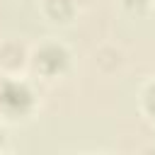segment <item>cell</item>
<instances>
[{
    "instance_id": "1",
    "label": "cell",
    "mask_w": 155,
    "mask_h": 155,
    "mask_svg": "<svg viewBox=\"0 0 155 155\" xmlns=\"http://www.w3.org/2000/svg\"><path fill=\"white\" fill-rule=\"evenodd\" d=\"M41 111V92L34 78L0 75V121L7 126H24Z\"/></svg>"
},
{
    "instance_id": "2",
    "label": "cell",
    "mask_w": 155,
    "mask_h": 155,
    "mask_svg": "<svg viewBox=\"0 0 155 155\" xmlns=\"http://www.w3.org/2000/svg\"><path fill=\"white\" fill-rule=\"evenodd\" d=\"M73 68H75V53L63 39L44 36L29 46L27 75L34 78L39 85H58L73 73Z\"/></svg>"
},
{
    "instance_id": "3",
    "label": "cell",
    "mask_w": 155,
    "mask_h": 155,
    "mask_svg": "<svg viewBox=\"0 0 155 155\" xmlns=\"http://www.w3.org/2000/svg\"><path fill=\"white\" fill-rule=\"evenodd\" d=\"M29 46L24 39H0V75H24L29 65Z\"/></svg>"
},
{
    "instance_id": "4",
    "label": "cell",
    "mask_w": 155,
    "mask_h": 155,
    "mask_svg": "<svg viewBox=\"0 0 155 155\" xmlns=\"http://www.w3.org/2000/svg\"><path fill=\"white\" fill-rule=\"evenodd\" d=\"M39 15L46 24L58 27V29H68L78 22L80 7L73 0H39Z\"/></svg>"
},
{
    "instance_id": "5",
    "label": "cell",
    "mask_w": 155,
    "mask_h": 155,
    "mask_svg": "<svg viewBox=\"0 0 155 155\" xmlns=\"http://www.w3.org/2000/svg\"><path fill=\"white\" fill-rule=\"evenodd\" d=\"M126 61H128V58H126V51H124L119 44H102V46L94 48V53H92V63H94L97 73H102L104 78L121 73L124 65H126Z\"/></svg>"
},
{
    "instance_id": "6",
    "label": "cell",
    "mask_w": 155,
    "mask_h": 155,
    "mask_svg": "<svg viewBox=\"0 0 155 155\" xmlns=\"http://www.w3.org/2000/svg\"><path fill=\"white\" fill-rule=\"evenodd\" d=\"M136 104H138V114L140 119L155 128V75L148 78L140 90H138V97H136Z\"/></svg>"
},
{
    "instance_id": "7",
    "label": "cell",
    "mask_w": 155,
    "mask_h": 155,
    "mask_svg": "<svg viewBox=\"0 0 155 155\" xmlns=\"http://www.w3.org/2000/svg\"><path fill=\"white\" fill-rule=\"evenodd\" d=\"M119 5L131 17H145L153 12V0H119Z\"/></svg>"
},
{
    "instance_id": "8",
    "label": "cell",
    "mask_w": 155,
    "mask_h": 155,
    "mask_svg": "<svg viewBox=\"0 0 155 155\" xmlns=\"http://www.w3.org/2000/svg\"><path fill=\"white\" fill-rule=\"evenodd\" d=\"M12 150V136H10V126L0 121V155Z\"/></svg>"
},
{
    "instance_id": "9",
    "label": "cell",
    "mask_w": 155,
    "mask_h": 155,
    "mask_svg": "<svg viewBox=\"0 0 155 155\" xmlns=\"http://www.w3.org/2000/svg\"><path fill=\"white\" fill-rule=\"evenodd\" d=\"M73 2L80 7V12H82V10H90V7L94 5V0H73Z\"/></svg>"
},
{
    "instance_id": "10",
    "label": "cell",
    "mask_w": 155,
    "mask_h": 155,
    "mask_svg": "<svg viewBox=\"0 0 155 155\" xmlns=\"http://www.w3.org/2000/svg\"><path fill=\"white\" fill-rule=\"evenodd\" d=\"M153 12H155V0H153Z\"/></svg>"
}]
</instances>
